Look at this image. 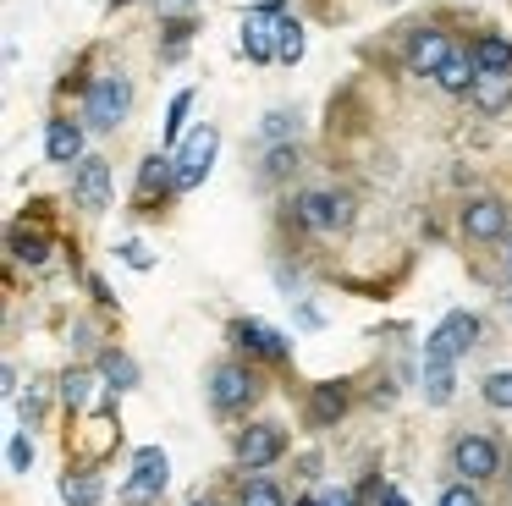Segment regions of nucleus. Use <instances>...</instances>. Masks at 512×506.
Masks as SVG:
<instances>
[{"label": "nucleus", "instance_id": "obj_24", "mask_svg": "<svg viewBox=\"0 0 512 506\" xmlns=\"http://www.w3.org/2000/svg\"><path fill=\"white\" fill-rule=\"evenodd\" d=\"M303 50H309V33H303V22H298V17H281V28H276V61H281V66H298Z\"/></svg>", "mask_w": 512, "mask_h": 506}, {"label": "nucleus", "instance_id": "obj_35", "mask_svg": "<svg viewBox=\"0 0 512 506\" xmlns=\"http://www.w3.org/2000/svg\"><path fill=\"white\" fill-rule=\"evenodd\" d=\"M89 292H94V297H100V303H116V297H111V286H105V281H100V275H89Z\"/></svg>", "mask_w": 512, "mask_h": 506}, {"label": "nucleus", "instance_id": "obj_38", "mask_svg": "<svg viewBox=\"0 0 512 506\" xmlns=\"http://www.w3.org/2000/svg\"><path fill=\"white\" fill-rule=\"evenodd\" d=\"M188 506H221V501H210V495H193V501Z\"/></svg>", "mask_w": 512, "mask_h": 506}, {"label": "nucleus", "instance_id": "obj_9", "mask_svg": "<svg viewBox=\"0 0 512 506\" xmlns=\"http://www.w3.org/2000/svg\"><path fill=\"white\" fill-rule=\"evenodd\" d=\"M171 479V457L160 446H138L133 451V479L122 484V501H155Z\"/></svg>", "mask_w": 512, "mask_h": 506}, {"label": "nucleus", "instance_id": "obj_8", "mask_svg": "<svg viewBox=\"0 0 512 506\" xmlns=\"http://www.w3.org/2000/svg\"><path fill=\"white\" fill-rule=\"evenodd\" d=\"M479 341V319L468 314V308H457V314H446L441 325L430 330V341H424V358H441V363H452V358H463L468 347Z\"/></svg>", "mask_w": 512, "mask_h": 506}, {"label": "nucleus", "instance_id": "obj_37", "mask_svg": "<svg viewBox=\"0 0 512 506\" xmlns=\"http://www.w3.org/2000/svg\"><path fill=\"white\" fill-rule=\"evenodd\" d=\"M325 506H353V501H347L342 490H331V495H325Z\"/></svg>", "mask_w": 512, "mask_h": 506}, {"label": "nucleus", "instance_id": "obj_32", "mask_svg": "<svg viewBox=\"0 0 512 506\" xmlns=\"http://www.w3.org/2000/svg\"><path fill=\"white\" fill-rule=\"evenodd\" d=\"M6 462H12V473H28V468H34V440H28L23 429H17L12 446H6Z\"/></svg>", "mask_w": 512, "mask_h": 506}, {"label": "nucleus", "instance_id": "obj_2", "mask_svg": "<svg viewBox=\"0 0 512 506\" xmlns=\"http://www.w3.org/2000/svg\"><path fill=\"white\" fill-rule=\"evenodd\" d=\"M292 220L320 237H336L353 226V198L342 187H303V193H292Z\"/></svg>", "mask_w": 512, "mask_h": 506}, {"label": "nucleus", "instance_id": "obj_16", "mask_svg": "<svg viewBox=\"0 0 512 506\" xmlns=\"http://www.w3.org/2000/svg\"><path fill=\"white\" fill-rule=\"evenodd\" d=\"M468 105L479 116H501L512 105V72H479V83L468 88Z\"/></svg>", "mask_w": 512, "mask_h": 506}, {"label": "nucleus", "instance_id": "obj_28", "mask_svg": "<svg viewBox=\"0 0 512 506\" xmlns=\"http://www.w3.org/2000/svg\"><path fill=\"white\" fill-rule=\"evenodd\" d=\"M237 506H287V495H281L276 479H243V495H237Z\"/></svg>", "mask_w": 512, "mask_h": 506}, {"label": "nucleus", "instance_id": "obj_26", "mask_svg": "<svg viewBox=\"0 0 512 506\" xmlns=\"http://www.w3.org/2000/svg\"><path fill=\"white\" fill-rule=\"evenodd\" d=\"M100 374L116 385V391H133V385L144 380V374H138V363L127 358V352H116V347H105V352H100Z\"/></svg>", "mask_w": 512, "mask_h": 506}, {"label": "nucleus", "instance_id": "obj_11", "mask_svg": "<svg viewBox=\"0 0 512 506\" xmlns=\"http://www.w3.org/2000/svg\"><path fill=\"white\" fill-rule=\"evenodd\" d=\"M281 451H287V429H281V424H248L243 435H237V462H243L248 473L270 468Z\"/></svg>", "mask_w": 512, "mask_h": 506}, {"label": "nucleus", "instance_id": "obj_4", "mask_svg": "<svg viewBox=\"0 0 512 506\" xmlns=\"http://www.w3.org/2000/svg\"><path fill=\"white\" fill-rule=\"evenodd\" d=\"M452 50H457V39L441 22H419V28H408V39H402V66H408L413 77H435Z\"/></svg>", "mask_w": 512, "mask_h": 506}, {"label": "nucleus", "instance_id": "obj_19", "mask_svg": "<svg viewBox=\"0 0 512 506\" xmlns=\"http://www.w3.org/2000/svg\"><path fill=\"white\" fill-rule=\"evenodd\" d=\"M6 248H12V264H28V270H39V264L50 259V242L39 237V231H28L23 220H17L12 231H6Z\"/></svg>", "mask_w": 512, "mask_h": 506}, {"label": "nucleus", "instance_id": "obj_43", "mask_svg": "<svg viewBox=\"0 0 512 506\" xmlns=\"http://www.w3.org/2000/svg\"><path fill=\"white\" fill-rule=\"evenodd\" d=\"M507 479H512V473H507Z\"/></svg>", "mask_w": 512, "mask_h": 506}, {"label": "nucleus", "instance_id": "obj_12", "mask_svg": "<svg viewBox=\"0 0 512 506\" xmlns=\"http://www.w3.org/2000/svg\"><path fill=\"white\" fill-rule=\"evenodd\" d=\"M452 468L463 473L468 484H474V479H496V473H501V446L490 435H463L452 446Z\"/></svg>", "mask_w": 512, "mask_h": 506}, {"label": "nucleus", "instance_id": "obj_23", "mask_svg": "<svg viewBox=\"0 0 512 506\" xmlns=\"http://www.w3.org/2000/svg\"><path fill=\"white\" fill-rule=\"evenodd\" d=\"M259 138H265V143H298V138H303L298 110H287V105L265 110V121H259Z\"/></svg>", "mask_w": 512, "mask_h": 506}, {"label": "nucleus", "instance_id": "obj_15", "mask_svg": "<svg viewBox=\"0 0 512 506\" xmlns=\"http://www.w3.org/2000/svg\"><path fill=\"white\" fill-rule=\"evenodd\" d=\"M237 341H243L254 358H270V363H287L292 358V341L281 336V330H270L265 319H243V325H237Z\"/></svg>", "mask_w": 512, "mask_h": 506}, {"label": "nucleus", "instance_id": "obj_22", "mask_svg": "<svg viewBox=\"0 0 512 506\" xmlns=\"http://www.w3.org/2000/svg\"><path fill=\"white\" fill-rule=\"evenodd\" d=\"M452 391H457V374H452V363H441V358H424V402H430V407H446V402H452Z\"/></svg>", "mask_w": 512, "mask_h": 506}, {"label": "nucleus", "instance_id": "obj_7", "mask_svg": "<svg viewBox=\"0 0 512 506\" xmlns=\"http://www.w3.org/2000/svg\"><path fill=\"white\" fill-rule=\"evenodd\" d=\"M111 160L105 154H83V165H72V204L83 215H105L111 209Z\"/></svg>", "mask_w": 512, "mask_h": 506}, {"label": "nucleus", "instance_id": "obj_29", "mask_svg": "<svg viewBox=\"0 0 512 506\" xmlns=\"http://www.w3.org/2000/svg\"><path fill=\"white\" fill-rule=\"evenodd\" d=\"M193 39V17H171L166 22V44H160V61H182Z\"/></svg>", "mask_w": 512, "mask_h": 506}, {"label": "nucleus", "instance_id": "obj_30", "mask_svg": "<svg viewBox=\"0 0 512 506\" xmlns=\"http://www.w3.org/2000/svg\"><path fill=\"white\" fill-rule=\"evenodd\" d=\"M89 391H94V374L89 369H67V374H61V402H67V407H83V402H89Z\"/></svg>", "mask_w": 512, "mask_h": 506}, {"label": "nucleus", "instance_id": "obj_1", "mask_svg": "<svg viewBox=\"0 0 512 506\" xmlns=\"http://www.w3.org/2000/svg\"><path fill=\"white\" fill-rule=\"evenodd\" d=\"M127 116H133V77L127 72H100L83 88V127L116 132Z\"/></svg>", "mask_w": 512, "mask_h": 506}, {"label": "nucleus", "instance_id": "obj_36", "mask_svg": "<svg viewBox=\"0 0 512 506\" xmlns=\"http://www.w3.org/2000/svg\"><path fill=\"white\" fill-rule=\"evenodd\" d=\"M380 506H408V495H402V490H386V495H380Z\"/></svg>", "mask_w": 512, "mask_h": 506}, {"label": "nucleus", "instance_id": "obj_33", "mask_svg": "<svg viewBox=\"0 0 512 506\" xmlns=\"http://www.w3.org/2000/svg\"><path fill=\"white\" fill-rule=\"evenodd\" d=\"M116 259H122L127 270H155V253H149L144 242H122V248H116Z\"/></svg>", "mask_w": 512, "mask_h": 506}, {"label": "nucleus", "instance_id": "obj_39", "mask_svg": "<svg viewBox=\"0 0 512 506\" xmlns=\"http://www.w3.org/2000/svg\"><path fill=\"white\" fill-rule=\"evenodd\" d=\"M292 506H325V501H292Z\"/></svg>", "mask_w": 512, "mask_h": 506}, {"label": "nucleus", "instance_id": "obj_27", "mask_svg": "<svg viewBox=\"0 0 512 506\" xmlns=\"http://www.w3.org/2000/svg\"><path fill=\"white\" fill-rule=\"evenodd\" d=\"M61 501H67V506H100L105 501V484L94 479V473H67V479H61Z\"/></svg>", "mask_w": 512, "mask_h": 506}, {"label": "nucleus", "instance_id": "obj_18", "mask_svg": "<svg viewBox=\"0 0 512 506\" xmlns=\"http://www.w3.org/2000/svg\"><path fill=\"white\" fill-rule=\"evenodd\" d=\"M468 55H474L479 72H512V39L507 33H474V39H468Z\"/></svg>", "mask_w": 512, "mask_h": 506}, {"label": "nucleus", "instance_id": "obj_3", "mask_svg": "<svg viewBox=\"0 0 512 506\" xmlns=\"http://www.w3.org/2000/svg\"><path fill=\"white\" fill-rule=\"evenodd\" d=\"M215 154H221V132H215L210 121H204V127H193L188 138H182V149L171 154V160H177V193H193L199 182H210Z\"/></svg>", "mask_w": 512, "mask_h": 506}, {"label": "nucleus", "instance_id": "obj_14", "mask_svg": "<svg viewBox=\"0 0 512 506\" xmlns=\"http://www.w3.org/2000/svg\"><path fill=\"white\" fill-rule=\"evenodd\" d=\"M177 193V160H171L166 149L144 154V165H138V204H166V198Z\"/></svg>", "mask_w": 512, "mask_h": 506}, {"label": "nucleus", "instance_id": "obj_20", "mask_svg": "<svg viewBox=\"0 0 512 506\" xmlns=\"http://www.w3.org/2000/svg\"><path fill=\"white\" fill-rule=\"evenodd\" d=\"M292 171H298V143H270L265 160H259V187L292 182Z\"/></svg>", "mask_w": 512, "mask_h": 506}, {"label": "nucleus", "instance_id": "obj_34", "mask_svg": "<svg viewBox=\"0 0 512 506\" xmlns=\"http://www.w3.org/2000/svg\"><path fill=\"white\" fill-rule=\"evenodd\" d=\"M441 506H479V495H474V484H446V490H441Z\"/></svg>", "mask_w": 512, "mask_h": 506}, {"label": "nucleus", "instance_id": "obj_5", "mask_svg": "<svg viewBox=\"0 0 512 506\" xmlns=\"http://www.w3.org/2000/svg\"><path fill=\"white\" fill-rule=\"evenodd\" d=\"M457 226H463L468 242H501L512 231V209H507V198L479 193V198H468V204L457 209Z\"/></svg>", "mask_w": 512, "mask_h": 506}, {"label": "nucleus", "instance_id": "obj_10", "mask_svg": "<svg viewBox=\"0 0 512 506\" xmlns=\"http://www.w3.org/2000/svg\"><path fill=\"white\" fill-rule=\"evenodd\" d=\"M254 396H259V380L243 363H215L210 369V402L221 407V413H243Z\"/></svg>", "mask_w": 512, "mask_h": 506}, {"label": "nucleus", "instance_id": "obj_31", "mask_svg": "<svg viewBox=\"0 0 512 506\" xmlns=\"http://www.w3.org/2000/svg\"><path fill=\"white\" fill-rule=\"evenodd\" d=\"M479 396H485L490 407H512V369H496V374H485V385H479Z\"/></svg>", "mask_w": 512, "mask_h": 506}, {"label": "nucleus", "instance_id": "obj_42", "mask_svg": "<svg viewBox=\"0 0 512 506\" xmlns=\"http://www.w3.org/2000/svg\"><path fill=\"white\" fill-rule=\"evenodd\" d=\"M182 6H188V0H182Z\"/></svg>", "mask_w": 512, "mask_h": 506}, {"label": "nucleus", "instance_id": "obj_40", "mask_svg": "<svg viewBox=\"0 0 512 506\" xmlns=\"http://www.w3.org/2000/svg\"><path fill=\"white\" fill-rule=\"evenodd\" d=\"M116 6H133V0H111V11H116Z\"/></svg>", "mask_w": 512, "mask_h": 506}, {"label": "nucleus", "instance_id": "obj_25", "mask_svg": "<svg viewBox=\"0 0 512 506\" xmlns=\"http://www.w3.org/2000/svg\"><path fill=\"white\" fill-rule=\"evenodd\" d=\"M342 413H347V385L342 380L314 385V424H336Z\"/></svg>", "mask_w": 512, "mask_h": 506}, {"label": "nucleus", "instance_id": "obj_17", "mask_svg": "<svg viewBox=\"0 0 512 506\" xmlns=\"http://www.w3.org/2000/svg\"><path fill=\"white\" fill-rule=\"evenodd\" d=\"M474 83H479V66H474V55H468V44H457V50L446 55V66L435 72V88H441V94H468Z\"/></svg>", "mask_w": 512, "mask_h": 506}, {"label": "nucleus", "instance_id": "obj_21", "mask_svg": "<svg viewBox=\"0 0 512 506\" xmlns=\"http://www.w3.org/2000/svg\"><path fill=\"white\" fill-rule=\"evenodd\" d=\"M193 88H182V94H171L166 105V121H160V138H166V149H182V138H188V110H193Z\"/></svg>", "mask_w": 512, "mask_h": 506}, {"label": "nucleus", "instance_id": "obj_13", "mask_svg": "<svg viewBox=\"0 0 512 506\" xmlns=\"http://www.w3.org/2000/svg\"><path fill=\"white\" fill-rule=\"evenodd\" d=\"M45 160L50 165H83V121L72 116H50L45 121Z\"/></svg>", "mask_w": 512, "mask_h": 506}, {"label": "nucleus", "instance_id": "obj_41", "mask_svg": "<svg viewBox=\"0 0 512 506\" xmlns=\"http://www.w3.org/2000/svg\"><path fill=\"white\" fill-rule=\"evenodd\" d=\"M507 264H512V248H507Z\"/></svg>", "mask_w": 512, "mask_h": 506}, {"label": "nucleus", "instance_id": "obj_6", "mask_svg": "<svg viewBox=\"0 0 512 506\" xmlns=\"http://www.w3.org/2000/svg\"><path fill=\"white\" fill-rule=\"evenodd\" d=\"M287 17V0H265V6H248L243 11V55L254 66L276 61V28Z\"/></svg>", "mask_w": 512, "mask_h": 506}]
</instances>
